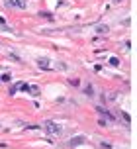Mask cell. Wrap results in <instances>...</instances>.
Here are the masks:
<instances>
[{
  "label": "cell",
  "instance_id": "6da1fadb",
  "mask_svg": "<svg viewBox=\"0 0 137 149\" xmlns=\"http://www.w3.org/2000/svg\"><path fill=\"white\" fill-rule=\"evenodd\" d=\"M43 130H45V134L53 135V137H57V135L63 134V127L59 126V124H55L53 120H47L45 124H43Z\"/></svg>",
  "mask_w": 137,
  "mask_h": 149
},
{
  "label": "cell",
  "instance_id": "7a4b0ae2",
  "mask_svg": "<svg viewBox=\"0 0 137 149\" xmlns=\"http://www.w3.org/2000/svg\"><path fill=\"white\" fill-rule=\"evenodd\" d=\"M4 6L10 8V10H24L26 2L24 0H4Z\"/></svg>",
  "mask_w": 137,
  "mask_h": 149
},
{
  "label": "cell",
  "instance_id": "3957f363",
  "mask_svg": "<svg viewBox=\"0 0 137 149\" xmlns=\"http://www.w3.org/2000/svg\"><path fill=\"white\" fill-rule=\"evenodd\" d=\"M49 65H51V61L47 59V57H39L37 59V67L41 71H49Z\"/></svg>",
  "mask_w": 137,
  "mask_h": 149
},
{
  "label": "cell",
  "instance_id": "277c9868",
  "mask_svg": "<svg viewBox=\"0 0 137 149\" xmlns=\"http://www.w3.org/2000/svg\"><path fill=\"white\" fill-rule=\"evenodd\" d=\"M82 143H86V137H84V135H78V137H73V139L68 141V145H71V147H76V145H82Z\"/></svg>",
  "mask_w": 137,
  "mask_h": 149
},
{
  "label": "cell",
  "instance_id": "5b68a950",
  "mask_svg": "<svg viewBox=\"0 0 137 149\" xmlns=\"http://www.w3.org/2000/svg\"><path fill=\"white\" fill-rule=\"evenodd\" d=\"M26 92H31L33 96H37V94L41 92V90H39V86H35V84H28V88H26Z\"/></svg>",
  "mask_w": 137,
  "mask_h": 149
},
{
  "label": "cell",
  "instance_id": "8992f818",
  "mask_svg": "<svg viewBox=\"0 0 137 149\" xmlns=\"http://www.w3.org/2000/svg\"><path fill=\"white\" fill-rule=\"evenodd\" d=\"M96 31H98V33H108L110 28H108L106 24H98V26H96Z\"/></svg>",
  "mask_w": 137,
  "mask_h": 149
},
{
  "label": "cell",
  "instance_id": "52a82bcc",
  "mask_svg": "<svg viewBox=\"0 0 137 149\" xmlns=\"http://www.w3.org/2000/svg\"><path fill=\"white\" fill-rule=\"evenodd\" d=\"M110 65H114V67H118V65H120V59H116V57H112V59H110Z\"/></svg>",
  "mask_w": 137,
  "mask_h": 149
},
{
  "label": "cell",
  "instance_id": "ba28073f",
  "mask_svg": "<svg viewBox=\"0 0 137 149\" xmlns=\"http://www.w3.org/2000/svg\"><path fill=\"white\" fill-rule=\"evenodd\" d=\"M92 84H88V88H84V92H86V94H88V96H90V94H94V88H90Z\"/></svg>",
  "mask_w": 137,
  "mask_h": 149
},
{
  "label": "cell",
  "instance_id": "9c48e42d",
  "mask_svg": "<svg viewBox=\"0 0 137 149\" xmlns=\"http://www.w3.org/2000/svg\"><path fill=\"white\" fill-rule=\"evenodd\" d=\"M68 82H71L73 86H78V84H80V81H78V79H71V81H68Z\"/></svg>",
  "mask_w": 137,
  "mask_h": 149
},
{
  "label": "cell",
  "instance_id": "30bf717a",
  "mask_svg": "<svg viewBox=\"0 0 137 149\" xmlns=\"http://www.w3.org/2000/svg\"><path fill=\"white\" fill-rule=\"evenodd\" d=\"M41 16H43V18H47V20H53V16L49 14V12H41Z\"/></svg>",
  "mask_w": 137,
  "mask_h": 149
},
{
  "label": "cell",
  "instance_id": "8fae6325",
  "mask_svg": "<svg viewBox=\"0 0 137 149\" xmlns=\"http://www.w3.org/2000/svg\"><path fill=\"white\" fill-rule=\"evenodd\" d=\"M16 92H18V84H14V86L10 88V94H16Z\"/></svg>",
  "mask_w": 137,
  "mask_h": 149
},
{
  "label": "cell",
  "instance_id": "7c38bea8",
  "mask_svg": "<svg viewBox=\"0 0 137 149\" xmlns=\"http://www.w3.org/2000/svg\"><path fill=\"white\" fill-rule=\"evenodd\" d=\"M0 126H2V124H0Z\"/></svg>",
  "mask_w": 137,
  "mask_h": 149
}]
</instances>
